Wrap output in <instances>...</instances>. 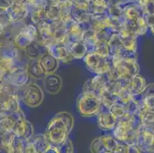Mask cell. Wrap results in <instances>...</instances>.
I'll use <instances>...</instances> for the list:
<instances>
[{
	"mask_svg": "<svg viewBox=\"0 0 154 153\" xmlns=\"http://www.w3.org/2000/svg\"><path fill=\"white\" fill-rule=\"evenodd\" d=\"M79 113L84 117H91L97 115L101 108L100 98L91 93L82 92L77 100Z\"/></svg>",
	"mask_w": 154,
	"mask_h": 153,
	"instance_id": "obj_1",
	"label": "cell"
},
{
	"mask_svg": "<svg viewBox=\"0 0 154 153\" xmlns=\"http://www.w3.org/2000/svg\"><path fill=\"white\" fill-rule=\"evenodd\" d=\"M84 61L86 67L91 73L95 74H107L113 67L110 56H103L95 52L88 53Z\"/></svg>",
	"mask_w": 154,
	"mask_h": 153,
	"instance_id": "obj_2",
	"label": "cell"
},
{
	"mask_svg": "<svg viewBox=\"0 0 154 153\" xmlns=\"http://www.w3.org/2000/svg\"><path fill=\"white\" fill-rule=\"evenodd\" d=\"M45 135L51 145L56 146L68 138L69 134L62 120L54 116L48 124Z\"/></svg>",
	"mask_w": 154,
	"mask_h": 153,
	"instance_id": "obj_3",
	"label": "cell"
},
{
	"mask_svg": "<svg viewBox=\"0 0 154 153\" xmlns=\"http://www.w3.org/2000/svg\"><path fill=\"white\" fill-rule=\"evenodd\" d=\"M42 89L35 83H29L24 87L20 95L21 100L25 105L31 108L38 107L44 100Z\"/></svg>",
	"mask_w": 154,
	"mask_h": 153,
	"instance_id": "obj_4",
	"label": "cell"
},
{
	"mask_svg": "<svg viewBox=\"0 0 154 153\" xmlns=\"http://www.w3.org/2000/svg\"><path fill=\"white\" fill-rule=\"evenodd\" d=\"M118 78L130 80L139 74L140 67L137 59L123 58L113 65Z\"/></svg>",
	"mask_w": 154,
	"mask_h": 153,
	"instance_id": "obj_5",
	"label": "cell"
},
{
	"mask_svg": "<svg viewBox=\"0 0 154 153\" xmlns=\"http://www.w3.org/2000/svg\"><path fill=\"white\" fill-rule=\"evenodd\" d=\"M108 81L109 78L107 74H96L94 78L88 80L85 83L83 92L91 93L99 97L103 90L106 88Z\"/></svg>",
	"mask_w": 154,
	"mask_h": 153,
	"instance_id": "obj_6",
	"label": "cell"
},
{
	"mask_svg": "<svg viewBox=\"0 0 154 153\" xmlns=\"http://www.w3.org/2000/svg\"><path fill=\"white\" fill-rule=\"evenodd\" d=\"M131 116V114L127 113L122 118L117 120L115 127L112 130L113 138L117 140L119 142L125 143L127 141L128 135L131 131L130 125H129V120Z\"/></svg>",
	"mask_w": 154,
	"mask_h": 153,
	"instance_id": "obj_7",
	"label": "cell"
},
{
	"mask_svg": "<svg viewBox=\"0 0 154 153\" xmlns=\"http://www.w3.org/2000/svg\"><path fill=\"white\" fill-rule=\"evenodd\" d=\"M12 133L25 141H29L34 136V127L26 118H22L16 120Z\"/></svg>",
	"mask_w": 154,
	"mask_h": 153,
	"instance_id": "obj_8",
	"label": "cell"
},
{
	"mask_svg": "<svg viewBox=\"0 0 154 153\" xmlns=\"http://www.w3.org/2000/svg\"><path fill=\"white\" fill-rule=\"evenodd\" d=\"M136 144L141 151L149 152L154 146V133L142 126L137 133Z\"/></svg>",
	"mask_w": 154,
	"mask_h": 153,
	"instance_id": "obj_9",
	"label": "cell"
},
{
	"mask_svg": "<svg viewBox=\"0 0 154 153\" xmlns=\"http://www.w3.org/2000/svg\"><path fill=\"white\" fill-rule=\"evenodd\" d=\"M117 119L112 115L109 109L100 108V110L97 115V123L99 128L104 131H112L117 124Z\"/></svg>",
	"mask_w": 154,
	"mask_h": 153,
	"instance_id": "obj_10",
	"label": "cell"
},
{
	"mask_svg": "<svg viewBox=\"0 0 154 153\" xmlns=\"http://www.w3.org/2000/svg\"><path fill=\"white\" fill-rule=\"evenodd\" d=\"M66 27L68 29V44H70V43L82 41V38L85 31L90 29V24L78 23L75 21H73Z\"/></svg>",
	"mask_w": 154,
	"mask_h": 153,
	"instance_id": "obj_11",
	"label": "cell"
},
{
	"mask_svg": "<svg viewBox=\"0 0 154 153\" xmlns=\"http://www.w3.org/2000/svg\"><path fill=\"white\" fill-rule=\"evenodd\" d=\"M20 96L17 93L12 92V94L0 103V114L2 116L11 115L20 109L19 108Z\"/></svg>",
	"mask_w": 154,
	"mask_h": 153,
	"instance_id": "obj_12",
	"label": "cell"
},
{
	"mask_svg": "<svg viewBox=\"0 0 154 153\" xmlns=\"http://www.w3.org/2000/svg\"><path fill=\"white\" fill-rule=\"evenodd\" d=\"M47 51L58 61L62 63H69L73 60V57L70 54L68 47L63 44H54L47 48Z\"/></svg>",
	"mask_w": 154,
	"mask_h": 153,
	"instance_id": "obj_13",
	"label": "cell"
},
{
	"mask_svg": "<svg viewBox=\"0 0 154 153\" xmlns=\"http://www.w3.org/2000/svg\"><path fill=\"white\" fill-rule=\"evenodd\" d=\"M38 64L45 74H53L58 70L59 67V61L48 51H45L38 59Z\"/></svg>",
	"mask_w": 154,
	"mask_h": 153,
	"instance_id": "obj_14",
	"label": "cell"
},
{
	"mask_svg": "<svg viewBox=\"0 0 154 153\" xmlns=\"http://www.w3.org/2000/svg\"><path fill=\"white\" fill-rule=\"evenodd\" d=\"M44 88L48 93L55 95L60 92L62 87V80L55 73L45 74L44 78Z\"/></svg>",
	"mask_w": 154,
	"mask_h": 153,
	"instance_id": "obj_15",
	"label": "cell"
},
{
	"mask_svg": "<svg viewBox=\"0 0 154 153\" xmlns=\"http://www.w3.org/2000/svg\"><path fill=\"white\" fill-rule=\"evenodd\" d=\"M50 23H51L53 38L55 40L56 43L67 45L68 43V29H67L66 25H64L60 19L51 22Z\"/></svg>",
	"mask_w": 154,
	"mask_h": 153,
	"instance_id": "obj_16",
	"label": "cell"
},
{
	"mask_svg": "<svg viewBox=\"0 0 154 153\" xmlns=\"http://www.w3.org/2000/svg\"><path fill=\"white\" fill-rule=\"evenodd\" d=\"M9 79L12 85L19 87H25L29 84V75L26 67H17L9 73Z\"/></svg>",
	"mask_w": 154,
	"mask_h": 153,
	"instance_id": "obj_17",
	"label": "cell"
},
{
	"mask_svg": "<svg viewBox=\"0 0 154 153\" xmlns=\"http://www.w3.org/2000/svg\"><path fill=\"white\" fill-rule=\"evenodd\" d=\"M11 22H19L25 19L29 10L26 3H13L6 11Z\"/></svg>",
	"mask_w": 154,
	"mask_h": 153,
	"instance_id": "obj_18",
	"label": "cell"
},
{
	"mask_svg": "<svg viewBox=\"0 0 154 153\" xmlns=\"http://www.w3.org/2000/svg\"><path fill=\"white\" fill-rule=\"evenodd\" d=\"M123 12L125 19L137 21V19L145 15L142 7L137 2H129L123 5Z\"/></svg>",
	"mask_w": 154,
	"mask_h": 153,
	"instance_id": "obj_19",
	"label": "cell"
},
{
	"mask_svg": "<svg viewBox=\"0 0 154 153\" xmlns=\"http://www.w3.org/2000/svg\"><path fill=\"white\" fill-rule=\"evenodd\" d=\"M143 98V110L154 113V84L146 85L143 93H141Z\"/></svg>",
	"mask_w": 154,
	"mask_h": 153,
	"instance_id": "obj_20",
	"label": "cell"
},
{
	"mask_svg": "<svg viewBox=\"0 0 154 153\" xmlns=\"http://www.w3.org/2000/svg\"><path fill=\"white\" fill-rule=\"evenodd\" d=\"M147 84L146 82V80L140 75H136L135 77L129 80L128 87L131 90V93L134 96L140 94L144 90Z\"/></svg>",
	"mask_w": 154,
	"mask_h": 153,
	"instance_id": "obj_21",
	"label": "cell"
},
{
	"mask_svg": "<svg viewBox=\"0 0 154 153\" xmlns=\"http://www.w3.org/2000/svg\"><path fill=\"white\" fill-rule=\"evenodd\" d=\"M29 141L37 153L45 152L51 145L45 134H38L33 136Z\"/></svg>",
	"mask_w": 154,
	"mask_h": 153,
	"instance_id": "obj_22",
	"label": "cell"
},
{
	"mask_svg": "<svg viewBox=\"0 0 154 153\" xmlns=\"http://www.w3.org/2000/svg\"><path fill=\"white\" fill-rule=\"evenodd\" d=\"M70 54L74 59H84L88 54L86 46L82 41L67 44Z\"/></svg>",
	"mask_w": 154,
	"mask_h": 153,
	"instance_id": "obj_23",
	"label": "cell"
},
{
	"mask_svg": "<svg viewBox=\"0 0 154 153\" xmlns=\"http://www.w3.org/2000/svg\"><path fill=\"white\" fill-rule=\"evenodd\" d=\"M26 69L29 74V77L34 78V79L42 80L44 79L45 76V74H44L41 67L39 65L38 59L29 60V61L26 64Z\"/></svg>",
	"mask_w": 154,
	"mask_h": 153,
	"instance_id": "obj_24",
	"label": "cell"
},
{
	"mask_svg": "<svg viewBox=\"0 0 154 153\" xmlns=\"http://www.w3.org/2000/svg\"><path fill=\"white\" fill-rule=\"evenodd\" d=\"M15 122L16 120L12 114L2 116L0 119V136L12 133Z\"/></svg>",
	"mask_w": 154,
	"mask_h": 153,
	"instance_id": "obj_25",
	"label": "cell"
},
{
	"mask_svg": "<svg viewBox=\"0 0 154 153\" xmlns=\"http://www.w3.org/2000/svg\"><path fill=\"white\" fill-rule=\"evenodd\" d=\"M107 43H108L109 47H110V56L118 54L122 51V42H121V39H120L118 32H113Z\"/></svg>",
	"mask_w": 154,
	"mask_h": 153,
	"instance_id": "obj_26",
	"label": "cell"
},
{
	"mask_svg": "<svg viewBox=\"0 0 154 153\" xmlns=\"http://www.w3.org/2000/svg\"><path fill=\"white\" fill-rule=\"evenodd\" d=\"M128 81L129 80L120 79V78L116 80H110L107 83V86H106V89L109 92L117 96L118 94V93L123 88H124L128 85Z\"/></svg>",
	"mask_w": 154,
	"mask_h": 153,
	"instance_id": "obj_27",
	"label": "cell"
},
{
	"mask_svg": "<svg viewBox=\"0 0 154 153\" xmlns=\"http://www.w3.org/2000/svg\"><path fill=\"white\" fill-rule=\"evenodd\" d=\"M73 19L78 23H89L91 19V13L89 11L82 10L79 8H76L72 7L71 10Z\"/></svg>",
	"mask_w": 154,
	"mask_h": 153,
	"instance_id": "obj_28",
	"label": "cell"
},
{
	"mask_svg": "<svg viewBox=\"0 0 154 153\" xmlns=\"http://www.w3.org/2000/svg\"><path fill=\"white\" fill-rule=\"evenodd\" d=\"M42 47H45L39 44L36 41H33L30 44H29L24 50H25L26 54L29 57V60H33V59H38L42 54L44 53L42 50Z\"/></svg>",
	"mask_w": 154,
	"mask_h": 153,
	"instance_id": "obj_29",
	"label": "cell"
},
{
	"mask_svg": "<svg viewBox=\"0 0 154 153\" xmlns=\"http://www.w3.org/2000/svg\"><path fill=\"white\" fill-rule=\"evenodd\" d=\"M82 41L84 42L85 45L86 46L88 53L93 52L94 46L96 44L97 39L96 33L91 29H88L85 31L84 33L83 38H82Z\"/></svg>",
	"mask_w": 154,
	"mask_h": 153,
	"instance_id": "obj_30",
	"label": "cell"
},
{
	"mask_svg": "<svg viewBox=\"0 0 154 153\" xmlns=\"http://www.w3.org/2000/svg\"><path fill=\"white\" fill-rule=\"evenodd\" d=\"M99 98H100V103H101V107L107 108V109H109L113 103L117 102V96L109 92L106 88L101 93Z\"/></svg>",
	"mask_w": 154,
	"mask_h": 153,
	"instance_id": "obj_31",
	"label": "cell"
},
{
	"mask_svg": "<svg viewBox=\"0 0 154 153\" xmlns=\"http://www.w3.org/2000/svg\"><path fill=\"white\" fill-rule=\"evenodd\" d=\"M60 18V8L58 4H49L45 8V20L49 22L58 20Z\"/></svg>",
	"mask_w": 154,
	"mask_h": 153,
	"instance_id": "obj_32",
	"label": "cell"
},
{
	"mask_svg": "<svg viewBox=\"0 0 154 153\" xmlns=\"http://www.w3.org/2000/svg\"><path fill=\"white\" fill-rule=\"evenodd\" d=\"M26 141L15 136L12 145H10L5 153H25Z\"/></svg>",
	"mask_w": 154,
	"mask_h": 153,
	"instance_id": "obj_33",
	"label": "cell"
},
{
	"mask_svg": "<svg viewBox=\"0 0 154 153\" xmlns=\"http://www.w3.org/2000/svg\"><path fill=\"white\" fill-rule=\"evenodd\" d=\"M34 41L29 36L26 35L22 32H19L17 35L15 36L14 39V44L17 48L19 49H25L29 44Z\"/></svg>",
	"mask_w": 154,
	"mask_h": 153,
	"instance_id": "obj_34",
	"label": "cell"
},
{
	"mask_svg": "<svg viewBox=\"0 0 154 153\" xmlns=\"http://www.w3.org/2000/svg\"><path fill=\"white\" fill-rule=\"evenodd\" d=\"M55 116L59 117L62 120L63 123L66 126L68 133L70 134L71 132L72 131L73 128H74V125H75V119H74L72 115L68 112H59L55 115Z\"/></svg>",
	"mask_w": 154,
	"mask_h": 153,
	"instance_id": "obj_35",
	"label": "cell"
},
{
	"mask_svg": "<svg viewBox=\"0 0 154 153\" xmlns=\"http://www.w3.org/2000/svg\"><path fill=\"white\" fill-rule=\"evenodd\" d=\"M109 110L112 113V115L117 119V120L120 119V118H122L123 116H124L127 113V109L126 105L119 103V102L113 103L109 108Z\"/></svg>",
	"mask_w": 154,
	"mask_h": 153,
	"instance_id": "obj_36",
	"label": "cell"
},
{
	"mask_svg": "<svg viewBox=\"0 0 154 153\" xmlns=\"http://www.w3.org/2000/svg\"><path fill=\"white\" fill-rule=\"evenodd\" d=\"M100 138H101L102 142H103L106 151L113 152L117 148L119 142L110 135H104V136H100Z\"/></svg>",
	"mask_w": 154,
	"mask_h": 153,
	"instance_id": "obj_37",
	"label": "cell"
},
{
	"mask_svg": "<svg viewBox=\"0 0 154 153\" xmlns=\"http://www.w3.org/2000/svg\"><path fill=\"white\" fill-rule=\"evenodd\" d=\"M107 13L113 19H124L122 5H110L107 8Z\"/></svg>",
	"mask_w": 154,
	"mask_h": 153,
	"instance_id": "obj_38",
	"label": "cell"
},
{
	"mask_svg": "<svg viewBox=\"0 0 154 153\" xmlns=\"http://www.w3.org/2000/svg\"><path fill=\"white\" fill-rule=\"evenodd\" d=\"M117 102L126 105L127 103H128L130 101L132 100L133 98H134V95L131 93L128 86H127L124 88H123V89L118 93V94L117 95Z\"/></svg>",
	"mask_w": 154,
	"mask_h": 153,
	"instance_id": "obj_39",
	"label": "cell"
},
{
	"mask_svg": "<svg viewBox=\"0 0 154 153\" xmlns=\"http://www.w3.org/2000/svg\"><path fill=\"white\" fill-rule=\"evenodd\" d=\"M129 125L131 131L138 132L143 126V121L141 116L139 113H136L131 116L130 120H129Z\"/></svg>",
	"mask_w": 154,
	"mask_h": 153,
	"instance_id": "obj_40",
	"label": "cell"
},
{
	"mask_svg": "<svg viewBox=\"0 0 154 153\" xmlns=\"http://www.w3.org/2000/svg\"><path fill=\"white\" fill-rule=\"evenodd\" d=\"M93 52L100 54L103 56H110V47H109L108 43L106 41H97L94 46Z\"/></svg>",
	"mask_w": 154,
	"mask_h": 153,
	"instance_id": "obj_41",
	"label": "cell"
},
{
	"mask_svg": "<svg viewBox=\"0 0 154 153\" xmlns=\"http://www.w3.org/2000/svg\"><path fill=\"white\" fill-rule=\"evenodd\" d=\"M54 147L57 148L58 153H74V145L69 138H67L59 145Z\"/></svg>",
	"mask_w": 154,
	"mask_h": 153,
	"instance_id": "obj_42",
	"label": "cell"
},
{
	"mask_svg": "<svg viewBox=\"0 0 154 153\" xmlns=\"http://www.w3.org/2000/svg\"><path fill=\"white\" fill-rule=\"evenodd\" d=\"M101 138L97 137L91 143V153H105L106 152Z\"/></svg>",
	"mask_w": 154,
	"mask_h": 153,
	"instance_id": "obj_43",
	"label": "cell"
},
{
	"mask_svg": "<svg viewBox=\"0 0 154 153\" xmlns=\"http://www.w3.org/2000/svg\"><path fill=\"white\" fill-rule=\"evenodd\" d=\"M136 22H137V35H144L147 32L148 29H149L145 15L139 18V19L136 21Z\"/></svg>",
	"mask_w": 154,
	"mask_h": 153,
	"instance_id": "obj_44",
	"label": "cell"
},
{
	"mask_svg": "<svg viewBox=\"0 0 154 153\" xmlns=\"http://www.w3.org/2000/svg\"><path fill=\"white\" fill-rule=\"evenodd\" d=\"M113 32L110 29V28L106 27L102 29L101 30L98 31L97 32H95V33H96V36H97V41L107 42Z\"/></svg>",
	"mask_w": 154,
	"mask_h": 153,
	"instance_id": "obj_45",
	"label": "cell"
},
{
	"mask_svg": "<svg viewBox=\"0 0 154 153\" xmlns=\"http://www.w3.org/2000/svg\"><path fill=\"white\" fill-rule=\"evenodd\" d=\"M145 15H154V0H149L148 3L143 8Z\"/></svg>",
	"mask_w": 154,
	"mask_h": 153,
	"instance_id": "obj_46",
	"label": "cell"
},
{
	"mask_svg": "<svg viewBox=\"0 0 154 153\" xmlns=\"http://www.w3.org/2000/svg\"><path fill=\"white\" fill-rule=\"evenodd\" d=\"M13 0H0V9L7 11L13 5Z\"/></svg>",
	"mask_w": 154,
	"mask_h": 153,
	"instance_id": "obj_47",
	"label": "cell"
},
{
	"mask_svg": "<svg viewBox=\"0 0 154 153\" xmlns=\"http://www.w3.org/2000/svg\"><path fill=\"white\" fill-rule=\"evenodd\" d=\"M146 22H147L148 27L150 29L151 32L154 35V15H145Z\"/></svg>",
	"mask_w": 154,
	"mask_h": 153,
	"instance_id": "obj_48",
	"label": "cell"
},
{
	"mask_svg": "<svg viewBox=\"0 0 154 153\" xmlns=\"http://www.w3.org/2000/svg\"><path fill=\"white\" fill-rule=\"evenodd\" d=\"M114 153H127V145L125 143L119 142L117 148L113 151Z\"/></svg>",
	"mask_w": 154,
	"mask_h": 153,
	"instance_id": "obj_49",
	"label": "cell"
},
{
	"mask_svg": "<svg viewBox=\"0 0 154 153\" xmlns=\"http://www.w3.org/2000/svg\"><path fill=\"white\" fill-rule=\"evenodd\" d=\"M141 150L137 145V144L127 145V153H141Z\"/></svg>",
	"mask_w": 154,
	"mask_h": 153,
	"instance_id": "obj_50",
	"label": "cell"
},
{
	"mask_svg": "<svg viewBox=\"0 0 154 153\" xmlns=\"http://www.w3.org/2000/svg\"><path fill=\"white\" fill-rule=\"evenodd\" d=\"M43 153H58V150H57V148H56L55 147L51 145L49 148H48V149Z\"/></svg>",
	"mask_w": 154,
	"mask_h": 153,
	"instance_id": "obj_51",
	"label": "cell"
},
{
	"mask_svg": "<svg viewBox=\"0 0 154 153\" xmlns=\"http://www.w3.org/2000/svg\"><path fill=\"white\" fill-rule=\"evenodd\" d=\"M3 30H4V26L2 25V24H0V35L2 33Z\"/></svg>",
	"mask_w": 154,
	"mask_h": 153,
	"instance_id": "obj_52",
	"label": "cell"
},
{
	"mask_svg": "<svg viewBox=\"0 0 154 153\" xmlns=\"http://www.w3.org/2000/svg\"><path fill=\"white\" fill-rule=\"evenodd\" d=\"M148 153H154V146L152 147L150 150H149V151Z\"/></svg>",
	"mask_w": 154,
	"mask_h": 153,
	"instance_id": "obj_53",
	"label": "cell"
},
{
	"mask_svg": "<svg viewBox=\"0 0 154 153\" xmlns=\"http://www.w3.org/2000/svg\"><path fill=\"white\" fill-rule=\"evenodd\" d=\"M105 153H114V152H112V151H106Z\"/></svg>",
	"mask_w": 154,
	"mask_h": 153,
	"instance_id": "obj_54",
	"label": "cell"
}]
</instances>
